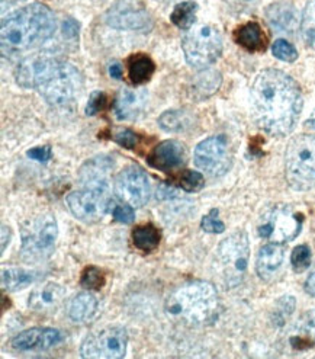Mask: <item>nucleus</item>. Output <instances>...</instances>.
<instances>
[{"mask_svg": "<svg viewBox=\"0 0 315 359\" xmlns=\"http://www.w3.org/2000/svg\"><path fill=\"white\" fill-rule=\"evenodd\" d=\"M147 105V92L143 89H122L116 96V101L113 105L115 115L118 119H131L139 118Z\"/></svg>", "mask_w": 315, "mask_h": 359, "instance_id": "obj_19", "label": "nucleus"}, {"mask_svg": "<svg viewBox=\"0 0 315 359\" xmlns=\"http://www.w3.org/2000/svg\"><path fill=\"white\" fill-rule=\"evenodd\" d=\"M285 173L288 184L297 191L315 188V135L293 137L285 150Z\"/></svg>", "mask_w": 315, "mask_h": 359, "instance_id": "obj_5", "label": "nucleus"}, {"mask_svg": "<svg viewBox=\"0 0 315 359\" xmlns=\"http://www.w3.org/2000/svg\"><path fill=\"white\" fill-rule=\"evenodd\" d=\"M305 126L309 127V128H312V130H315V111H314V112L311 114V116L307 119Z\"/></svg>", "mask_w": 315, "mask_h": 359, "instance_id": "obj_46", "label": "nucleus"}, {"mask_svg": "<svg viewBox=\"0 0 315 359\" xmlns=\"http://www.w3.org/2000/svg\"><path fill=\"white\" fill-rule=\"evenodd\" d=\"M66 297V288L60 284H46L44 287L35 290L29 295V309L39 311V313H47L55 310L58 306L62 304Z\"/></svg>", "mask_w": 315, "mask_h": 359, "instance_id": "obj_20", "label": "nucleus"}, {"mask_svg": "<svg viewBox=\"0 0 315 359\" xmlns=\"http://www.w3.org/2000/svg\"><path fill=\"white\" fill-rule=\"evenodd\" d=\"M289 344L297 351H307L315 346V310L307 311L293 329Z\"/></svg>", "mask_w": 315, "mask_h": 359, "instance_id": "obj_23", "label": "nucleus"}, {"mask_svg": "<svg viewBox=\"0 0 315 359\" xmlns=\"http://www.w3.org/2000/svg\"><path fill=\"white\" fill-rule=\"evenodd\" d=\"M186 161V149L176 140H164L147 156V163L162 172L179 169Z\"/></svg>", "mask_w": 315, "mask_h": 359, "instance_id": "obj_16", "label": "nucleus"}, {"mask_svg": "<svg viewBox=\"0 0 315 359\" xmlns=\"http://www.w3.org/2000/svg\"><path fill=\"white\" fill-rule=\"evenodd\" d=\"M113 140L121 147L128 149V150H134L136 147V144H139V135L128 128L116 131L113 134Z\"/></svg>", "mask_w": 315, "mask_h": 359, "instance_id": "obj_38", "label": "nucleus"}, {"mask_svg": "<svg viewBox=\"0 0 315 359\" xmlns=\"http://www.w3.org/2000/svg\"><path fill=\"white\" fill-rule=\"evenodd\" d=\"M109 27L122 31L148 32L153 29V18L140 0H116L106 12Z\"/></svg>", "mask_w": 315, "mask_h": 359, "instance_id": "obj_12", "label": "nucleus"}, {"mask_svg": "<svg viewBox=\"0 0 315 359\" xmlns=\"http://www.w3.org/2000/svg\"><path fill=\"white\" fill-rule=\"evenodd\" d=\"M195 165L211 176H221L231 168V153L224 135H214L201 142L193 153Z\"/></svg>", "mask_w": 315, "mask_h": 359, "instance_id": "obj_13", "label": "nucleus"}, {"mask_svg": "<svg viewBox=\"0 0 315 359\" xmlns=\"http://www.w3.org/2000/svg\"><path fill=\"white\" fill-rule=\"evenodd\" d=\"M113 172V161L109 156H96L85 162L78 170V179L82 185L89 189L105 191L111 173Z\"/></svg>", "mask_w": 315, "mask_h": 359, "instance_id": "obj_17", "label": "nucleus"}, {"mask_svg": "<svg viewBox=\"0 0 315 359\" xmlns=\"http://www.w3.org/2000/svg\"><path fill=\"white\" fill-rule=\"evenodd\" d=\"M113 191L120 201L131 207H144L151 196V185L144 169L136 165L124 168L116 176Z\"/></svg>", "mask_w": 315, "mask_h": 359, "instance_id": "obj_11", "label": "nucleus"}, {"mask_svg": "<svg viewBox=\"0 0 315 359\" xmlns=\"http://www.w3.org/2000/svg\"><path fill=\"white\" fill-rule=\"evenodd\" d=\"M10 237H12V233H10V229L8 226H2V253L5 252L6 246L9 245L10 242Z\"/></svg>", "mask_w": 315, "mask_h": 359, "instance_id": "obj_45", "label": "nucleus"}, {"mask_svg": "<svg viewBox=\"0 0 315 359\" xmlns=\"http://www.w3.org/2000/svg\"><path fill=\"white\" fill-rule=\"evenodd\" d=\"M35 275L29 271L15 268V266H4L2 269V288L8 291H19L27 288L34 283Z\"/></svg>", "mask_w": 315, "mask_h": 359, "instance_id": "obj_29", "label": "nucleus"}, {"mask_svg": "<svg viewBox=\"0 0 315 359\" xmlns=\"http://www.w3.org/2000/svg\"><path fill=\"white\" fill-rule=\"evenodd\" d=\"M122 74H124V70H122V66L120 63H118V62L111 63V66H109V76L112 79H116V81H121Z\"/></svg>", "mask_w": 315, "mask_h": 359, "instance_id": "obj_43", "label": "nucleus"}, {"mask_svg": "<svg viewBox=\"0 0 315 359\" xmlns=\"http://www.w3.org/2000/svg\"><path fill=\"white\" fill-rule=\"evenodd\" d=\"M162 236L159 229L153 224H143L135 227L132 231V243L136 249H140L146 253L155 250L159 248Z\"/></svg>", "mask_w": 315, "mask_h": 359, "instance_id": "obj_27", "label": "nucleus"}, {"mask_svg": "<svg viewBox=\"0 0 315 359\" xmlns=\"http://www.w3.org/2000/svg\"><path fill=\"white\" fill-rule=\"evenodd\" d=\"M272 53L273 55L282 60V62L286 63H293L295 60L298 58V51L295 48L289 41L286 39H278V41H274V44L272 46Z\"/></svg>", "mask_w": 315, "mask_h": 359, "instance_id": "obj_36", "label": "nucleus"}, {"mask_svg": "<svg viewBox=\"0 0 315 359\" xmlns=\"http://www.w3.org/2000/svg\"><path fill=\"white\" fill-rule=\"evenodd\" d=\"M234 41L250 53L265 51L267 46L265 31L258 22H247L239 27L234 32Z\"/></svg>", "mask_w": 315, "mask_h": 359, "instance_id": "obj_22", "label": "nucleus"}, {"mask_svg": "<svg viewBox=\"0 0 315 359\" xmlns=\"http://www.w3.org/2000/svg\"><path fill=\"white\" fill-rule=\"evenodd\" d=\"M63 34L67 38H76L78 34V24L73 19H67L63 24Z\"/></svg>", "mask_w": 315, "mask_h": 359, "instance_id": "obj_42", "label": "nucleus"}, {"mask_svg": "<svg viewBox=\"0 0 315 359\" xmlns=\"http://www.w3.org/2000/svg\"><path fill=\"white\" fill-rule=\"evenodd\" d=\"M18 83L35 89L51 107L73 104L83 89V76L73 65L50 54L24 58L16 69Z\"/></svg>", "mask_w": 315, "mask_h": 359, "instance_id": "obj_2", "label": "nucleus"}, {"mask_svg": "<svg viewBox=\"0 0 315 359\" xmlns=\"http://www.w3.org/2000/svg\"><path fill=\"white\" fill-rule=\"evenodd\" d=\"M166 313L190 327L212 325L220 314V297L208 281H189L174 288L166 300Z\"/></svg>", "mask_w": 315, "mask_h": 359, "instance_id": "obj_4", "label": "nucleus"}, {"mask_svg": "<svg viewBox=\"0 0 315 359\" xmlns=\"http://www.w3.org/2000/svg\"><path fill=\"white\" fill-rule=\"evenodd\" d=\"M159 126L169 133H185L193 127V115L185 109H172L162 114Z\"/></svg>", "mask_w": 315, "mask_h": 359, "instance_id": "obj_26", "label": "nucleus"}, {"mask_svg": "<svg viewBox=\"0 0 315 359\" xmlns=\"http://www.w3.org/2000/svg\"><path fill=\"white\" fill-rule=\"evenodd\" d=\"M305 291H307L309 295L315 297V269L309 273V276H308V279H307V283H305Z\"/></svg>", "mask_w": 315, "mask_h": 359, "instance_id": "obj_44", "label": "nucleus"}, {"mask_svg": "<svg viewBox=\"0 0 315 359\" xmlns=\"http://www.w3.org/2000/svg\"><path fill=\"white\" fill-rule=\"evenodd\" d=\"M295 298L290 295H285L276 302V306H274V311L272 313V322L274 326L282 327L288 318L290 317V314L295 311Z\"/></svg>", "mask_w": 315, "mask_h": 359, "instance_id": "obj_33", "label": "nucleus"}, {"mask_svg": "<svg viewBox=\"0 0 315 359\" xmlns=\"http://www.w3.org/2000/svg\"><path fill=\"white\" fill-rule=\"evenodd\" d=\"M304 217L289 205H274L267 210L259 223L258 231L269 243L285 245L301 233Z\"/></svg>", "mask_w": 315, "mask_h": 359, "instance_id": "obj_9", "label": "nucleus"}, {"mask_svg": "<svg viewBox=\"0 0 315 359\" xmlns=\"http://www.w3.org/2000/svg\"><path fill=\"white\" fill-rule=\"evenodd\" d=\"M285 259V250L278 243H269L265 245L258 255V261H255V271L258 275L267 281V279L273 278L276 273Z\"/></svg>", "mask_w": 315, "mask_h": 359, "instance_id": "obj_21", "label": "nucleus"}, {"mask_svg": "<svg viewBox=\"0 0 315 359\" xmlns=\"http://www.w3.org/2000/svg\"><path fill=\"white\" fill-rule=\"evenodd\" d=\"M106 105V95L105 92H99L96 90L90 95L89 101H88V107H86V115L88 116H94L99 114L104 107Z\"/></svg>", "mask_w": 315, "mask_h": 359, "instance_id": "obj_39", "label": "nucleus"}, {"mask_svg": "<svg viewBox=\"0 0 315 359\" xmlns=\"http://www.w3.org/2000/svg\"><path fill=\"white\" fill-rule=\"evenodd\" d=\"M112 217L116 222L130 224L135 220V212H134L132 207L128 204H118L112 210Z\"/></svg>", "mask_w": 315, "mask_h": 359, "instance_id": "obj_40", "label": "nucleus"}, {"mask_svg": "<svg viewBox=\"0 0 315 359\" xmlns=\"http://www.w3.org/2000/svg\"><path fill=\"white\" fill-rule=\"evenodd\" d=\"M128 77L134 85H143L148 82L155 72L153 58L144 53L132 54L128 58Z\"/></svg>", "mask_w": 315, "mask_h": 359, "instance_id": "obj_25", "label": "nucleus"}, {"mask_svg": "<svg viewBox=\"0 0 315 359\" xmlns=\"http://www.w3.org/2000/svg\"><path fill=\"white\" fill-rule=\"evenodd\" d=\"M28 157L32 158V161H36L39 163H46L51 158V147L44 146V147H35L28 150Z\"/></svg>", "mask_w": 315, "mask_h": 359, "instance_id": "obj_41", "label": "nucleus"}, {"mask_svg": "<svg viewBox=\"0 0 315 359\" xmlns=\"http://www.w3.org/2000/svg\"><path fill=\"white\" fill-rule=\"evenodd\" d=\"M250 256L248 237L244 231H235L216 249V264L228 287H237L247 271Z\"/></svg>", "mask_w": 315, "mask_h": 359, "instance_id": "obj_7", "label": "nucleus"}, {"mask_svg": "<svg viewBox=\"0 0 315 359\" xmlns=\"http://www.w3.org/2000/svg\"><path fill=\"white\" fill-rule=\"evenodd\" d=\"M221 86V76L220 73L205 70L201 74L193 79L192 83V95L195 99H205L214 95Z\"/></svg>", "mask_w": 315, "mask_h": 359, "instance_id": "obj_28", "label": "nucleus"}, {"mask_svg": "<svg viewBox=\"0 0 315 359\" xmlns=\"http://www.w3.org/2000/svg\"><path fill=\"white\" fill-rule=\"evenodd\" d=\"M220 212L216 208L211 210L209 214H206L202 222H201V227L205 233H211V234H220V233H224L225 230V226L224 223L220 220Z\"/></svg>", "mask_w": 315, "mask_h": 359, "instance_id": "obj_37", "label": "nucleus"}, {"mask_svg": "<svg viewBox=\"0 0 315 359\" xmlns=\"http://www.w3.org/2000/svg\"><path fill=\"white\" fill-rule=\"evenodd\" d=\"M266 21L269 25L281 34H297L301 29V18L298 9L288 2H276L266 8Z\"/></svg>", "mask_w": 315, "mask_h": 359, "instance_id": "obj_18", "label": "nucleus"}, {"mask_svg": "<svg viewBox=\"0 0 315 359\" xmlns=\"http://www.w3.org/2000/svg\"><path fill=\"white\" fill-rule=\"evenodd\" d=\"M18 2H21V0H2V5H4V8H5L6 4H8V5H13V4H18Z\"/></svg>", "mask_w": 315, "mask_h": 359, "instance_id": "obj_47", "label": "nucleus"}, {"mask_svg": "<svg viewBox=\"0 0 315 359\" xmlns=\"http://www.w3.org/2000/svg\"><path fill=\"white\" fill-rule=\"evenodd\" d=\"M301 35L304 43L315 50V0L307 5L301 18Z\"/></svg>", "mask_w": 315, "mask_h": 359, "instance_id": "obj_31", "label": "nucleus"}, {"mask_svg": "<svg viewBox=\"0 0 315 359\" xmlns=\"http://www.w3.org/2000/svg\"><path fill=\"white\" fill-rule=\"evenodd\" d=\"M66 203L71 214L85 223L101 222L109 208V201L104 191L89 188L71 192L66 198Z\"/></svg>", "mask_w": 315, "mask_h": 359, "instance_id": "obj_14", "label": "nucleus"}, {"mask_svg": "<svg viewBox=\"0 0 315 359\" xmlns=\"http://www.w3.org/2000/svg\"><path fill=\"white\" fill-rule=\"evenodd\" d=\"M205 179L200 172L185 170L177 179V187H181L186 192H198L204 188Z\"/></svg>", "mask_w": 315, "mask_h": 359, "instance_id": "obj_34", "label": "nucleus"}, {"mask_svg": "<svg viewBox=\"0 0 315 359\" xmlns=\"http://www.w3.org/2000/svg\"><path fill=\"white\" fill-rule=\"evenodd\" d=\"M97 311V300L89 292H80L74 295L69 306L67 316L74 323H85L94 317Z\"/></svg>", "mask_w": 315, "mask_h": 359, "instance_id": "obj_24", "label": "nucleus"}, {"mask_svg": "<svg viewBox=\"0 0 315 359\" xmlns=\"http://www.w3.org/2000/svg\"><path fill=\"white\" fill-rule=\"evenodd\" d=\"M63 333L52 327L28 329L13 337L12 346L16 351H47L63 342Z\"/></svg>", "mask_w": 315, "mask_h": 359, "instance_id": "obj_15", "label": "nucleus"}, {"mask_svg": "<svg viewBox=\"0 0 315 359\" xmlns=\"http://www.w3.org/2000/svg\"><path fill=\"white\" fill-rule=\"evenodd\" d=\"M251 115L265 133L285 137L297 126L302 112V93L293 79L278 69L258 74L250 89Z\"/></svg>", "mask_w": 315, "mask_h": 359, "instance_id": "obj_1", "label": "nucleus"}, {"mask_svg": "<svg viewBox=\"0 0 315 359\" xmlns=\"http://www.w3.org/2000/svg\"><path fill=\"white\" fill-rule=\"evenodd\" d=\"M57 21L54 12L43 5L32 4L10 13L0 27L2 54H21L32 47L41 46L54 35Z\"/></svg>", "mask_w": 315, "mask_h": 359, "instance_id": "obj_3", "label": "nucleus"}, {"mask_svg": "<svg viewBox=\"0 0 315 359\" xmlns=\"http://www.w3.org/2000/svg\"><path fill=\"white\" fill-rule=\"evenodd\" d=\"M311 249L307 245L297 246L292 250L290 264L295 272H304L311 266Z\"/></svg>", "mask_w": 315, "mask_h": 359, "instance_id": "obj_35", "label": "nucleus"}, {"mask_svg": "<svg viewBox=\"0 0 315 359\" xmlns=\"http://www.w3.org/2000/svg\"><path fill=\"white\" fill-rule=\"evenodd\" d=\"M58 226L51 214L38 215L22 230V256L28 262L43 261L54 252Z\"/></svg>", "mask_w": 315, "mask_h": 359, "instance_id": "obj_8", "label": "nucleus"}, {"mask_svg": "<svg viewBox=\"0 0 315 359\" xmlns=\"http://www.w3.org/2000/svg\"><path fill=\"white\" fill-rule=\"evenodd\" d=\"M106 284L105 272L97 266H86L80 276V285L88 291H101Z\"/></svg>", "mask_w": 315, "mask_h": 359, "instance_id": "obj_32", "label": "nucleus"}, {"mask_svg": "<svg viewBox=\"0 0 315 359\" xmlns=\"http://www.w3.org/2000/svg\"><path fill=\"white\" fill-rule=\"evenodd\" d=\"M127 345V330L108 326L86 336L80 346V355L86 359H121L125 356Z\"/></svg>", "mask_w": 315, "mask_h": 359, "instance_id": "obj_10", "label": "nucleus"}, {"mask_svg": "<svg viewBox=\"0 0 315 359\" xmlns=\"http://www.w3.org/2000/svg\"><path fill=\"white\" fill-rule=\"evenodd\" d=\"M196 11H198V5L195 2L177 4L170 15L172 22L181 29H190L195 25Z\"/></svg>", "mask_w": 315, "mask_h": 359, "instance_id": "obj_30", "label": "nucleus"}, {"mask_svg": "<svg viewBox=\"0 0 315 359\" xmlns=\"http://www.w3.org/2000/svg\"><path fill=\"white\" fill-rule=\"evenodd\" d=\"M182 48L186 62L195 69H206L220 58L223 39L220 31L209 24H198L188 29Z\"/></svg>", "mask_w": 315, "mask_h": 359, "instance_id": "obj_6", "label": "nucleus"}]
</instances>
